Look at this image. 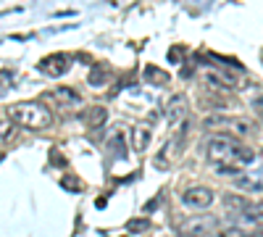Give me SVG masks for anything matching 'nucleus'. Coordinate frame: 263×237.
<instances>
[{"label":"nucleus","mask_w":263,"mask_h":237,"mask_svg":"<svg viewBox=\"0 0 263 237\" xmlns=\"http://www.w3.org/2000/svg\"><path fill=\"white\" fill-rule=\"evenodd\" d=\"M205 156L213 166H248L253 163L255 153L250 148H245L239 140L229 137V135H213L205 142Z\"/></svg>","instance_id":"obj_1"},{"label":"nucleus","mask_w":263,"mask_h":237,"mask_svg":"<svg viewBox=\"0 0 263 237\" xmlns=\"http://www.w3.org/2000/svg\"><path fill=\"white\" fill-rule=\"evenodd\" d=\"M8 116H11L16 124L29 126V129H45V126H50V121H53V116H50V111L45 108V105L32 103V100L13 103L11 108H8Z\"/></svg>","instance_id":"obj_2"},{"label":"nucleus","mask_w":263,"mask_h":237,"mask_svg":"<svg viewBox=\"0 0 263 237\" xmlns=\"http://www.w3.org/2000/svg\"><path fill=\"white\" fill-rule=\"evenodd\" d=\"M200 79L213 90H229V87L237 84V77L232 71L221 69V66H203L200 69Z\"/></svg>","instance_id":"obj_3"},{"label":"nucleus","mask_w":263,"mask_h":237,"mask_svg":"<svg viewBox=\"0 0 263 237\" xmlns=\"http://www.w3.org/2000/svg\"><path fill=\"white\" fill-rule=\"evenodd\" d=\"M182 203L190 206V208H197V211H203L213 203V192L208 187H187L182 192Z\"/></svg>","instance_id":"obj_4"},{"label":"nucleus","mask_w":263,"mask_h":237,"mask_svg":"<svg viewBox=\"0 0 263 237\" xmlns=\"http://www.w3.org/2000/svg\"><path fill=\"white\" fill-rule=\"evenodd\" d=\"M40 69L45 71L48 77H63L66 71L71 69V58L66 56V53H53V56L40 61Z\"/></svg>","instance_id":"obj_5"},{"label":"nucleus","mask_w":263,"mask_h":237,"mask_svg":"<svg viewBox=\"0 0 263 237\" xmlns=\"http://www.w3.org/2000/svg\"><path fill=\"white\" fill-rule=\"evenodd\" d=\"M234 187L239 192H263V166L250 169V171H245V174L234 177Z\"/></svg>","instance_id":"obj_6"},{"label":"nucleus","mask_w":263,"mask_h":237,"mask_svg":"<svg viewBox=\"0 0 263 237\" xmlns=\"http://www.w3.org/2000/svg\"><path fill=\"white\" fill-rule=\"evenodd\" d=\"M184 114H187V100L182 95H174L166 105V121L174 126V124H179L184 119Z\"/></svg>","instance_id":"obj_7"},{"label":"nucleus","mask_w":263,"mask_h":237,"mask_svg":"<svg viewBox=\"0 0 263 237\" xmlns=\"http://www.w3.org/2000/svg\"><path fill=\"white\" fill-rule=\"evenodd\" d=\"M224 203H227V208H229L232 213H245V211L255 208V203H253L250 198L237 195V192H229V195H224Z\"/></svg>","instance_id":"obj_8"},{"label":"nucleus","mask_w":263,"mask_h":237,"mask_svg":"<svg viewBox=\"0 0 263 237\" xmlns=\"http://www.w3.org/2000/svg\"><path fill=\"white\" fill-rule=\"evenodd\" d=\"M132 150H137V153H142V150H147V145H150V129L147 126H135L132 129Z\"/></svg>","instance_id":"obj_9"},{"label":"nucleus","mask_w":263,"mask_h":237,"mask_svg":"<svg viewBox=\"0 0 263 237\" xmlns=\"http://www.w3.org/2000/svg\"><path fill=\"white\" fill-rule=\"evenodd\" d=\"M55 100L63 103V105H79L82 103V95L74 87H55Z\"/></svg>","instance_id":"obj_10"},{"label":"nucleus","mask_w":263,"mask_h":237,"mask_svg":"<svg viewBox=\"0 0 263 237\" xmlns=\"http://www.w3.org/2000/svg\"><path fill=\"white\" fill-rule=\"evenodd\" d=\"M218 237H263L258 229H239V227H229V229H224Z\"/></svg>","instance_id":"obj_11"},{"label":"nucleus","mask_w":263,"mask_h":237,"mask_svg":"<svg viewBox=\"0 0 263 237\" xmlns=\"http://www.w3.org/2000/svg\"><path fill=\"white\" fill-rule=\"evenodd\" d=\"M145 77H147L150 82H161V84L168 82V74L161 71V69H156V66H147V69H145Z\"/></svg>","instance_id":"obj_12"},{"label":"nucleus","mask_w":263,"mask_h":237,"mask_svg":"<svg viewBox=\"0 0 263 237\" xmlns=\"http://www.w3.org/2000/svg\"><path fill=\"white\" fill-rule=\"evenodd\" d=\"M105 116H108L105 108H100V105H98V108L90 114V126H92V129H100V126L105 124Z\"/></svg>","instance_id":"obj_13"},{"label":"nucleus","mask_w":263,"mask_h":237,"mask_svg":"<svg viewBox=\"0 0 263 237\" xmlns=\"http://www.w3.org/2000/svg\"><path fill=\"white\" fill-rule=\"evenodd\" d=\"M111 150H114V153H119V156L124 158V135H116V137L111 140Z\"/></svg>","instance_id":"obj_14"},{"label":"nucleus","mask_w":263,"mask_h":237,"mask_svg":"<svg viewBox=\"0 0 263 237\" xmlns=\"http://www.w3.org/2000/svg\"><path fill=\"white\" fill-rule=\"evenodd\" d=\"M103 79H105L103 71H92V74H90V82H92V84H103Z\"/></svg>","instance_id":"obj_15"},{"label":"nucleus","mask_w":263,"mask_h":237,"mask_svg":"<svg viewBox=\"0 0 263 237\" xmlns=\"http://www.w3.org/2000/svg\"><path fill=\"white\" fill-rule=\"evenodd\" d=\"M129 227H132V229H145L147 222H129Z\"/></svg>","instance_id":"obj_16"},{"label":"nucleus","mask_w":263,"mask_h":237,"mask_svg":"<svg viewBox=\"0 0 263 237\" xmlns=\"http://www.w3.org/2000/svg\"><path fill=\"white\" fill-rule=\"evenodd\" d=\"M255 108H258V111H263V98H255Z\"/></svg>","instance_id":"obj_17"},{"label":"nucleus","mask_w":263,"mask_h":237,"mask_svg":"<svg viewBox=\"0 0 263 237\" xmlns=\"http://www.w3.org/2000/svg\"><path fill=\"white\" fill-rule=\"evenodd\" d=\"M179 237H192V234H179Z\"/></svg>","instance_id":"obj_18"}]
</instances>
